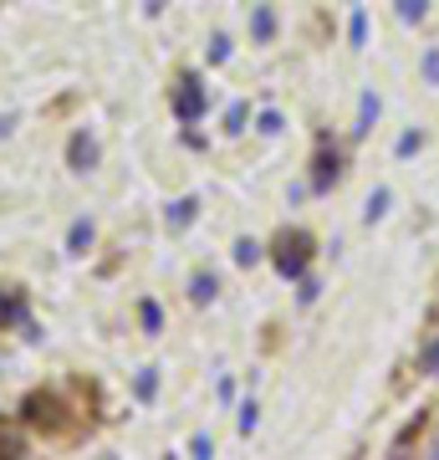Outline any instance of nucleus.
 <instances>
[{"label":"nucleus","instance_id":"nucleus-3","mask_svg":"<svg viewBox=\"0 0 439 460\" xmlns=\"http://www.w3.org/2000/svg\"><path fill=\"white\" fill-rule=\"evenodd\" d=\"M210 108V93L199 83V72H180V83H174V118L180 123H199Z\"/></svg>","mask_w":439,"mask_h":460},{"label":"nucleus","instance_id":"nucleus-8","mask_svg":"<svg viewBox=\"0 0 439 460\" xmlns=\"http://www.w3.org/2000/svg\"><path fill=\"white\" fill-rule=\"evenodd\" d=\"M250 36H256L260 47L277 36V11H271V5H256V11H250Z\"/></svg>","mask_w":439,"mask_h":460},{"label":"nucleus","instance_id":"nucleus-6","mask_svg":"<svg viewBox=\"0 0 439 460\" xmlns=\"http://www.w3.org/2000/svg\"><path fill=\"white\" fill-rule=\"evenodd\" d=\"M98 138H92V133L87 128H77L72 133V144H66V169H77V174H87V169H98Z\"/></svg>","mask_w":439,"mask_h":460},{"label":"nucleus","instance_id":"nucleus-21","mask_svg":"<svg viewBox=\"0 0 439 460\" xmlns=\"http://www.w3.org/2000/svg\"><path fill=\"white\" fill-rule=\"evenodd\" d=\"M419 363H424V374H429V378H439V338H435V343H424Z\"/></svg>","mask_w":439,"mask_h":460},{"label":"nucleus","instance_id":"nucleus-24","mask_svg":"<svg viewBox=\"0 0 439 460\" xmlns=\"http://www.w3.org/2000/svg\"><path fill=\"white\" fill-rule=\"evenodd\" d=\"M424 77H429V83L439 87V47H429V51H424Z\"/></svg>","mask_w":439,"mask_h":460},{"label":"nucleus","instance_id":"nucleus-20","mask_svg":"<svg viewBox=\"0 0 439 460\" xmlns=\"http://www.w3.org/2000/svg\"><path fill=\"white\" fill-rule=\"evenodd\" d=\"M256 133H266V138H277V133H281V113H277V108H266V113L256 118Z\"/></svg>","mask_w":439,"mask_h":460},{"label":"nucleus","instance_id":"nucleus-5","mask_svg":"<svg viewBox=\"0 0 439 460\" xmlns=\"http://www.w3.org/2000/svg\"><path fill=\"white\" fill-rule=\"evenodd\" d=\"M338 180H342V154L322 144L317 148V164H312V195H327Z\"/></svg>","mask_w":439,"mask_h":460},{"label":"nucleus","instance_id":"nucleus-28","mask_svg":"<svg viewBox=\"0 0 439 460\" xmlns=\"http://www.w3.org/2000/svg\"><path fill=\"white\" fill-rule=\"evenodd\" d=\"M429 456H439V429H435V440H429Z\"/></svg>","mask_w":439,"mask_h":460},{"label":"nucleus","instance_id":"nucleus-14","mask_svg":"<svg viewBox=\"0 0 439 460\" xmlns=\"http://www.w3.org/2000/svg\"><path fill=\"white\" fill-rule=\"evenodd\" d=\"M230 256H235V266H256L260 256H266V246H256V241L245 235V241H235V251H230Z\"/></svg>","mask_w":439,"mask_h":460},{"label":"nucleus","instance_id":"nucleus-11","mask_svg":"<svg viewBox=\"0 0 439 460\" xmlns=\"http://www.w3.org/2000/svg\"><path fill=\"white\" fill-rule=\"evenodd\" d=\"M215 292H220V281H215L210 271H199V277H189V302H195V307L215 302Z\"/></svg>","mask_w":439,"mask_h":460},{"label":"nucleus","instance_id":"nucleus-1","mask_svg":"<svg viewBox=\"0 0 439 460\" xmlns=\"http://www.w3.org/2000/svg\"><path fill=\"white\" fill-rule=\"evenodd\" d=\"M21 420L36 429V435H47V440H66L72 425H66V399L51 394V389H36V394L21 399Z\"/></svg>","mask_w":439,"mask_h":460},{"label":"nucleus","instance_id":"nucleus-17","mask_svg":"<svg viewBox=\"0 0 439 460\" xmlns=\"http://www.w3.org/2000/svg\"><path fill=\"white\" fill-rule=\"evenodd\" d=\"M245 118H250V108H245V102H230L225 108V133H245Z\"/></svg>","mask_w":439,"mask_h":460},{"label":"nucleus","instance_id":"nucleus-7","mask_svg":"<svg viewBox=\"0 0 439 460\" xmlns=\"http://www.w3.org/2000/svg\"><path fill=\"white\" fill-rule=\"evenodd\" d=\"M195 215H199V195H184V199H174V205L163 210V226L169 230H189L195 226Z\"/></svg>","mask_w":439,"mask_h":460},{"label":"nucleus","instance_id":"nucleus-25","mask_svg":"<svg viewBox=\"0 0 439 460\" xmlns=\"http://www.w3.org/2000/svg\"><path fill=\"white\" fill-rule=\"evenodd\" d=\"M189 456L210 460V456H215V440H210V435H195V440H189Z\"/></svg>","mask_w":439,"mask_h":460},{"label":"nucleus","instance_id":"nucleus-23","mask_svg":"<svg viewBox=\"0 0 439 460\" xmlns=\"http://www.w3.org/2000/svg\"><path fill=\"white\" fill-rule=\"evenodd\" d=\"M256 420H260L256 399H245V404H241V435H250V429H256Z\"/></svg>","mask_w":439,"mask_h":460},{"label":"nucleus","instance_id":"nucleus-10","mask_svg":"<svg viewBox=\"0 0 439 460\" xmlns=\"http://www.w3.org/2000/svg\"><path fill=\"white\" fill-rule=\"evenodd\" d=\"M373 123H378V93H363V102H358V128H353V138H368V133H373Z\"/></svg>","mask_w":439,"mask_h":460},{"label":"nucleus","instance_id":"nucleus-26","mask_svg":"<svg viewBox=\"0 0 439 460\" xmlns=\"http://www.w3.org/2000/svg\"><path fill=\"white\" fill-rule=\"evenodd\" d=\"M225 57H230V36H215V41H210V62L220 66Z\"/></svg>","mask_w":439,"mask_h":460},{"label":"nucleus","instance_id":"nucleus-16","mask_svg":"<svg viewBox=\"0 0 439 460\" xmlns=\"http://www.w3.org/2000/svg\"><path fill=\"white\" fill-rule=\"evenodd\" d=\"M138 323H144V332H159V328H163L159 302H138Z\"/></svg>","mask_w":439,"mask_h":460},{"label":"nucleus","instance_id":"nucleus-19","mask_svg":"<svg viewBox=\"0 0 439 460\" xmlns=\"http://www.w3.org/2000/svg\"><path fill=\"white\" fill-rule=\"evenodd\" d=\"M419 148H424V133L414 128V133H404V138L393 144V154H399V159H408V154H419Z\"/></svg>","mask_w":439,"mask_h":460},{"label":"nucleus","instance_id":"nucleus-13","mask_svg":"<svg viewBox=\"0 0 439 460\" xmlns=\"http://www.w3.org/2000/svg\"><path fill=\"white\" fill-rule=\"evenodd\" d=\"M389 190H373V195H368V205H363V220H368V226H373V220H383V215H389Z\"/></svg>","mask_w":439,"mask_h":460},{"label":"nucleus","instance_id":"nucleus-18","mask_svg":"<svg viewBox=\"0 0 439 460\" xmlns=\"http://www.w3.org/2000/svg\"><path fill=\"white\" fill-rule=\"evenodd\" d=\"M429 16V0H399V21H424Z\"/></svg>","mask_w":439,"mask_h":460},{"label":"nucleus","instance_id":"nucleus-27","mask_svg":"<svg viewBox=\"0 0 439 460\" xmlns=\"http://www.w3.org/2000/svg\"><path fill=\"white\" fill-rule=\"evenodd\" d=\"M317 292H322V287H317V281H312V277H302V292H296V296H302L307 307H312V302H317Z\"/></svg>","mask_w":439,"mask_h":460},{"label":"nucleus","instance_id":"nucleus-22","mask_svg":"<svg viewBox=\"0 0 439 460\" xmlns=\"http://www.w3.org/2000/svg\"><path fill=\"white\" fill-rule=\"evenodd\" d=\"M347 36H353V47H363V41H368V16H363V11H353V21H347Z\"/></svg>","mask_w":439,"mask_h":460},{"label":"nucleus","instance_id":"nucleus-12","mask_svg":"<svg viewBox=\"0 0 439 460\" xmlns=\"http://www.w3.org/2000/svg\"><path fill=\"white\" fill-rule=\"evenodd\" d=\"M0 456H26V440H21V429L0 414Z\"/></svg>","mask_w":439,"mask_h":460},{"label":"nucleus","instance_id":"nucleus-29","mask_svg":"<svg viewBox=\"0 0 439 460\" xmlns=\"http://www.w3.org/2000/svg\"><path fill=\"white\" fill-rule=\"evenodd\" d=\"M5 133H11V118H0V138H5Z\"/></svg>","mask_w":439,"mask_h":460},{"label":"nucleus","instance_id":"nucleus-9","mask_svg":"<svg viewBox=\"0 0 439 460\" xmlns=\"http://www.w3.org/2000/svg\"><path fill=\"white\" fill-rule=\"evenodd\" d=\"M87 246H92V220H72V230H66V256H87Z\"/></svg>","mask_w":439,"mask_h":460},{"label":"nucleus","instance_id":"nucleus-15","mask_svg":"<svg viewBox=\"0 0 439 460\" xmlns=\"http://www.w3.org/2000/svg\"><path fill=\"white\" fill-rule=\"evenodd\" d=\"M133 394L144 399V404H148L154 394H159V368H144V374L133 378Z\"/></svg>","mask_w":439,"mask_h":460},{"label":"nucleus","instance_id":"nucleus-4","mask_svg":"<svg viewBox=\"0 0 439 460\" xmlns=\"http://www.w3.org/2000/svg\"><path fill=\"white\" fill-rule=\"evenodd\" d=\"M0 328H21L26 338H36L31 307H26V292H21L16 281H0Z\"/></svg>","mask_w":439,"mask_h":460},{"label":"nucleus","instance_id":"nucleus-2","mask_svg":"<svg viewBox=\"0 0 439 460\" xmlns=\"http://www.w3.org/2000/svg\"><path fill=\"white\" fill-rule=\"evenodd\" d=\"M312 251H317V241H312L307 230H281L277 241H271V266L286 281H302L312 266Z\"/></svg>","mask_w":439,"mask_h":460}]
</instances>
